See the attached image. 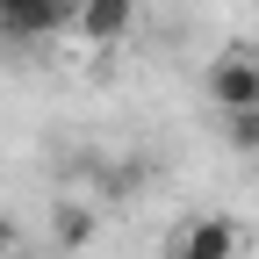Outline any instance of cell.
Listing matches in <instances>:
<instances>
[{"mask_svg": "<svg viewBox=\"0 0 259 259\" xmlns=\"http://www.w3.org/2000/svg\"><path fill=\"white\" fill-rule=\"evenodd\" d=\"M51 238H58V252H79V245L94 238V209H79V202H58V209H51Z\"/></svg>", "mask_w": 259, "mask_h": 259, "instance_id": "277c9868", "label": "cell"}, {"mask_svg": "<svg viewBox=\"0 0 259 259\" xmlns=\"http://www.w3.org/2000/svg\"><path fill=\"white\" fill-rule=\"evenodd\" d=\"M137 22V0H79V36L87 44H115Z\"/></svg>", "mask_w": 259, "mask_h": 259, "instance_id": "3957f363", "label": "cell"}, {"mask_svg": "<svg viewBox=\"0 0 259 259\" xmlns=\"http://www.w3.org/2000/svg\"><path fill=\"white\" fill-rule=\"evenodd\" d=\"M231 144H238V151H259V108L231 115Z\"/></svg>", "mask_w": 259, "mask_h": 259, "instance_id": "5b68a950", "label": "cell"}, {"mask_svg": "<svg viewBox=\"0 0 259 259\" xmlns=\"http://www.w3.org/2000/svg\"><path fill=\"white\" fill-rule=\"evenodd\" d=\"M245 252V231L231 216H194L173 231V259H238Z\"/></svg>", "mask_w": 259, "mask_h": 259, "instance_id": "7a4b0ae2", "label": "cell"}, {"mask_svg": "<svg viewBox=\"0 0 259 259\" xmlns=\"http://www.w3.org/2000/svg\"><path fill=\"white\" fill-rule=\"evenodd\" d=\"M209 101H216L223 115L259 108V58H252V51H231V58L209 65Z\"/></svg>", "mask_w": 259, "mask_h": 259, "instance_id": "6da1fadb", "label": "cell"}, {"mask_svg": "<svg viewBox=\"0 0 259 259\" xmlns=\"http://www.w3.org/2000/svg\"><path fill=\"white\" fill-rule=\"evenodd\" d=\"M252 58H259V36H252Z\"/></svg>", "mask_w": 259, "mask_h": 259, "instance_id": "52a82bcc", "label": "cell"}, {"mask_svg": "<svg viewBox=\"0 0 259 259\" xmlns=\"http://www.w3.org/2000/svg\"><path fill=\"white\" fill-rule=\"evenodd\" d=\"M0 259H15V223H0Z\"/></svg>", "mask_w": 259, "mask_h": 259, "instance_id": "8992f818", "label": "cell"}]
</instances>
